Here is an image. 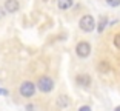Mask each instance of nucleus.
<instances>
[{
  "label": "nucleus",
  "mask_w": 120,
  "mask_h": 111,
  "mask_svg": "<svg viewBox=\"0 0 120 111\" xmlns=\"http://www.w3.org/2000/svg\"><path fill=\"white\" fill-rule=\"evenodd\" d=\"M35 88H39L42 93H51L52 88H54V80L51 79V77H48V76H42V77L37 80Z\"/></svg>",
  "instance_id": "f257e3e1"
},
{
  "label": "nucleus",
  "mask_w": 120,
  "mask_h": 111,
  "mask_svg": "<svg viewBox=\"0 0 120 111\" xmlns=\"http://www.w3.org/2000/svg\"><path fill=\"white\" fill-rule=\"evenodd\" d=\"M79 26H80L82 31L91 32L92 29L95 28V20H94V17H92V15H89V14L83 15V17L80 19V22H79Z\"/></svg>",
  "instance_id": "f03ea898"
},
{
  "label": "nucleus",
  "mask_w": 120,
  "mask_h": 111,
  "mask_svg": "<svg viewBox=\"0 0 120 111\" xmlns=\"http://www.w3.org/2000/svg\"><path fill=\"white\" fill-rule=\"evenodd\" d=\"M35 83L29 82V80H26V82H23L20 85V88H19V91H20V94L23 97H32L35 94Z\"/></svg>",
  "instance_id": "7ed1b4c3"
},
{
  "label": "nucleus",
  "mask_w": 120,
  "mask_h": 111,
  "mask_svg": "<svg viewBox=\"0 0 120 111\" xmlns=\"http://www.w3.org/2000/svg\"><path fill=\"white\" fill-rule=\"evenodd\" d=\"M75 54L80 59H86L91 54V45L88 42H79L75 45Z\"/></svg>",
  "instance_id": "20e7f679"
},
{
  "label": "nucleus",
  "mask_w": 120,
  "mask_h": 111,
  "mask_svg": "<svg viewBox=\"0 0 120 111\" xmlns=\"http://www.w3.org/2000/svg\"><path fill=\"white\" fill-rule=\"evenodd\" d=\"M19 8H20V5H19L17 0H6L3 9H5V12H11L12 14V12H17Z\"/></svg>",
  "instance_id": "39448f33"
},
{
  "label": "nucleus",
  "mask_w": 120,
  "mask_h": 111,
  "mask_svg": "<svg viewBox=\"0 0 120 111\" xmlns=\"http://www.w3.org/2000/svg\"><path fill=\"white\" fill-rule=\"evenodd\" d=\"M75 82H77V85L83 86V88H88L89 85H91V77H89V74H79L77 77H75Z\"/></svg>",
  "instance_id": "423d86ee"
},
{
  "label": "nucleus",
  "mask_w": 120,
  "mask_h": 111,
  "mask_svg": "<svg viewBox=\"0 0 120 111\" xmlns=\"http://www.w3.org/2000/svg\"><path fill=\"white\" fill-rule=\"evenodd\" d=\"M72 3H74V0H57V6L60 8V9H69L71 6H72Z\"/></svg>",
  "instance_id": "0eeeda50"
},
{
  "label": "nucleus",
  "mask_w": 120,
  "mask_h": 111,
  "mask_svg": "<svg viewBox=\"0 0 120 111\" xmlns=\"http://www.w3.org/2000/svg\"><path fill=\"white\" fill-rule=\"evenodd\" d=\"M57 103H59V107H62V108H66V107H69V97L68 96H60L59 99H57Z\"/></svg>",
  "instance_id": "6e6552de"
},
{
  "label": "nucleus",
  "mask_w": 120,
  "mask_h": 111,
  "mask_svg": "<svg viewBox=\"0 0 120 111\" xmlns=\"http://www.w3.org/2000/svg\"><path fill=\"white\" fill-rule=\"evenodd\" d=\"M106 23H108V19L106 17H102L100 19V23H99V32H103V29H105V26H106Z\"/></svg>",
  "instance_id": "1a4fd4ad"
},
{
  "label": "nucleus",
  "mask_w": 120,
  "mask_h": 111,
  "mask_svg": "<svg viewBox=\"0 0 120 111\" xmlns=\"http://www.w3.org/2000/svg\"><path fill=\"white\" fill-rule=\"evenodd\" d=\"M99 69H100L102 73H106L108 69H109V65H108V62H106V60H102V62H100V66H99Z\"/></svg>",
  "instance_id": "9d476101"
},
{
  "label": "nucleus",
  "mask_w": 120,
  "mask_h": 111,
  "mask_svg": "<svg viewBox=\"0 0 120 111\" xmlns=\"http://www.w3.org/2000/svg\"><path fill=\"white\" fill-rule=\"evenodd\" d=\"M114 46H116L117 50H120V32L114 36Z\"/></svg>",
  "instance_id": "9b49d317"
},
{
  "label": "nucleus",
  "mask_w": 120,
  "mask_h": 111,
  "mask_svg": "<svg viewBox=\"0 0 120 111\" xmlns=\"http://www.w3.org/2000/svg\"><path fill=\"white\" fill-rule=\"evenodd\" d=\"M106 3L109 5V6L116 8V6H119V5H120V0H106Z\"/></svg>",
  "instance_id": "f8f14e48"
},
{
  "label": "nucleus",
  "mask_w": 120,
  "mask_h": 111,
  "mask_svg": "<svg viewBox=\"0 0 120 111\" xmlns=\"http://www.w3.org/2000/svg\"><path fill=\"white\" fill-rule=\"evenodd\" d=\"M79 111H91V107H88V105H83V107L79 108Z\"/></svg>",
  "instance_id": "ddd939ff"
},
{
  "label": "nucleus",
  "mask_w": 120,
  "mask_h": 111,
  "mask_svg": "<svg viewBox=\"0 0 120 111\" xmlns=\"http://www.w3.org/2000/svg\"><path fill=\"white\" fill-rule=\"evenodd\" d=\"M3 15H5V9H3V8H2V6H0V19L3 17Z\"/></svg>",
  "instance_id": "4468645a"
},
{
  "label": "nucleus",
  "mask_w": 120,
  "mask_h": 111,
  "mask_svg": "<svg viewBox=\"0 0 120 111\" xmlns=\"http://www.w3.org/2000/svg\"><path fill=\"white\" fill-rule=\"evenodd\" d=\"M26 110H28V111H32V110H34V107H32V105H28V107H26Z\"/></svg>",
  "instance_id": "2eb2a0df"
},
{
  "label": "nucleus",
  "mask_w": 120,
  "mask_h": 111,
  "mask_svg": "<svg viewBox=\"0 0 120 111\" xmlns=\"http://www.w3.org/2000/svg\"><path fill=\"white\" fill-rule=\"evenodd\" d=\"M116 111H120V107H117V108H116Z\"/></svg>",
  "instance_id": "dca6fc26"
}]
</instances>
